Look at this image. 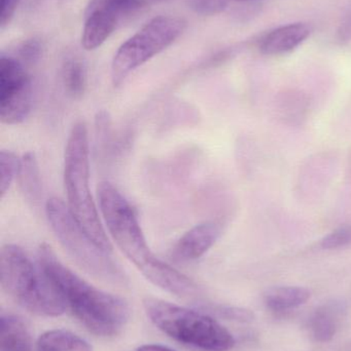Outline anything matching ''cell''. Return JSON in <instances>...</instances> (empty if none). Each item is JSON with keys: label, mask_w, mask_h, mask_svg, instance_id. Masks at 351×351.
<instances>
[{"label": "cell", "mask_w": 351, "mask_h": 351, "mask_svg": "<svg viewBox=\"0 0 351 351\" xmlns=\"http://www.w3.org/2000/svg\"><path fill=\"white\" fill-rule=\"evenodd\" d=\"M37 263L78 321L95 335L113 337L130 319L125 299L99 290L66 267L47 243L39 247Z\"/></svg>", "instance_id": "6da1fadb"}, {"label": "cell", "mask_w": 351, "mask_h": 351, "mask_svg": "<svg viewBox=\"0 0 351 351\" xmlns=\"http://www.w3.org/2000/svg\"><path fill=\"white\" fill-rule=\"evenodd\" d=\"M88 130L84 121L72 127L64 154V187L67 206L84 232L105 251L113 245L99 218L96 204L90 189Z\"/></svg>", "instance_id": "7a4b0ae2"}, {"label": "cell", "mask_w": 351, "mask_h": 351, "mask_svg": "<svg viewBox=\"0 0 351 351\" xmlns=\"http://www.w3.org/2000/svg\"><path fill=\"white\" fill-rule=\"evenodd\" d=\"M0 285L21 306L39 317H55L65 313V301L26 252L16 245L0 251Z\"/></svg>", "instance_id": "3957f363"}, {"label": "cell", "mask_w": 351, "mask_h": 351, "mask_svg": "<svg viewBox=\"0 0 351 351\" xmlns=\"http://www.w3.org/2000/svg\"><path fill=\"white\" fill-rule=\"evenodd\" d=\"M146 315L172 339L203 351H229L235 346L232 334L204 313L158 298L144 301Z\"/></svg>", "instance_id": "277c9868"}, {"label": "cell", "mask_w": 351, "mask_h": 351, "mask_svg": "<svg viewBox=\"0 0 351 351\" xmlns=\"http://www.w3.org/2000/svg\"><path fill=\"white\" fill-rule=\"evenodd\" d=\"M47 221L54 234L74 262L90 276L113 285H126L127 278L111 252L99 247L80 226L67 204L59 198L45 204Z\"/></svg>", "instance_id": "5b68a950"}, {"label": "cell", "mask_w": 351, "mask_h": 351, "mask_svg": "<svg viewBox=\"0 0 351 351\" xmlns=\"http://www.w3.org/2000/svg\"><path fill=\"white\" fill-rule=\"evenodd\" d=\"M98 200L109 234L124 255L144 276L158 262L159 258L148 247L135 210L109 182L99 184Z\"/></svg>", "instance_id": "8992f818"}, {"label": "cell", "mask_w": 351, "mask_h": 351, "mask_svg": "<svg viewBox=\"0 0 351 351\" xmlns=\"http://www.w3.org/2000/svg\"><path fill=\"white\" fill-rule=\"evenodd\" d=\"M185 28V20L175 16H159L146 23L117 49L111 64L113 86H121L134 70L170 47Z\"/></svg>", "instance_id": "52a82bcc"}, {"label": "cell", "mask_w": 351, "mask_h": 351, "mask_svg": "<svg viewBox=\"0 0 351 351\" xmlns=\"http://www.w3.org/2000/svg\"><path fill=\"white\" fill-rule=\"evenodd\" d=\"M32 80L24 63L12 57L0 59V119L5 125H20L32 111Z\"/></svg>", "instance_id": "ba28073f"}, {"label": "cell", "mask_w": 351, "mask_h": 351, "mask_svg": "<svg viewBox=\"0 0 351 351\" xmlns=\"http://www.w3.org/2000/svg\"><path fill=\"white\" fill-rule=\"evenodd\" d=\"M220 234V226L216 223L196 225L177 241L171 251V256L175 261L179 262L199 259L212 249Z\"/></svg>", "instance_id": "9c48e42d"}, {"label": "cell", "mask_w": 351, "mask_h": 351, "mask_svg": "<svg viewBox=\"0 0 351 351\" xmlns=\"http://www.w3.org/2000/svg\"><path fill=\"white\" fill-rule=\"evenodd\" d=\"M310 35V28L303 23L284 25L274 29L263 37L260 51L267 56H280L290 53L302 45Z\"/></svg>", "instance_id": "30bf717a"}, {"label": "cell", "mask_w": 351, "mask_h": 351, "mask_svg": "<svg viewBox=\"0 0 351 351\" xmlns=\"http://www.w3.org/2000/svg\"><path fill=\"white\" fill-rule=\"evenodd\" d=\"M0 351H32L30 332L16 315L0 317Z\"/></svg>", "instance_id": "8fae6325"}, {"label": "cell", "mask_w": 351, "mask_h": 351, "mask_svg": "<svg viewBox=\"0 0 351 351\" xmlns=\"http://www.w3.org/2000/svg\"><path fill=\"white\" fill-rule=\"evenodd\" d=\"M16 179L24 198L32 206H37L43 197V187L38 164L33 152H27L20 158Z\"/></svg>", "instance_id": "7c38bea8"}, {"label": "cell", "mask_w": 351, "mask_h": 351, "mask_svg": "<svg viewBox=\"0 0 351 351\" xmlns=\"http://www.w3.org/2000/svg\"><path fill=\"white\" fill-rule=\"evenodd\" d=\"M152 1V0H90L86 14H101L119 25L126 16L135 14Z\"/></svg>", "instance_id": "4fadbf2b"}, {"label": "cell", "mask_w": 351, "mask_h": 351, "mask_svg": "<svg viewBox=\"0 0 351 351\" xmlns=\"http://www.w3.org/2000/svg\"><path fill=\"white\" fill-rule=\"evenodd\" d=\"M310 296V291L303 287H276L266 292L264 301L271 311H286L302 306Z\"/></svg>", "instance_id": "5bb4252c"}, {"label": "cell", "mask_w": 351, "mask_h": 351, "mask_svg": "<svg viewBox=\"0 0 351 351\" xmlns=\"http://www.w3.org/2000/svg\"><path fill=\"white\" fill-rule=\"evenodd\" d=\"M37 351H93L92 346L76 334L66 330L45 332L37 340Z\"/></svg>", "instance_id": "9a60e30c"}, {"label": "cell", "mask_w": 351, "mask_h": 351, "mask_svg": "<svg viewBox=\"0 0 351 351\" xmlns=\"http://www.w3.org/2000/svg\"><path fill=\"white\" fill-rule=\"evenodd\" d=\"M342 307L325 305L313 313L310 319V330L313 337L319 342H329L333 339L339 325Z\"/></svg>", "instance_id": "2e32d148"}, {"label": "cell", "mask_w": 351, "mask_h": 351, "mask_svg": "<svg viewBox=\"0 0 351 351\" xmlns=\"http://www.w3.org/2000/svg\"><path fill=\"white\" fill-rule=\"evenodd\" d=\"M62 80L66 92L72 98H80L87 88V69L82 60L69 57L62 66Z\"/></svg>", "instance_id": "e0dca14e"}, {"label": "cell", "mask_w": 351, "mask_h": 351, "mask_svg": "<svg viewBox=\"0 0 351 351\" xmlns=\"http://www.w3.org/2000/svg\"><path fill=\"white\" fill-rule=\"evenodd\" d=\"M20 158L8 150L0 152V195L4 197L16 177Z\"/></svg>", "instance_id": "ac0fdd59"}, {"label": "cell", "mask_w": 351, "mask_h": 351, "mask_svg": "<svg viewBox=\"0 0 351 351\" xmlns=\"http://www.w3.org/2000/svg\"><path fill=\"white\" fill-rule=\"evenodd\" d=\"M351 243V226H343L324 237L321 241L323 249L336 250Z\"/></svg>", "instance_id": "d6986e66"}, {"label": "cell", "mask_w": 351, "mask_h": 351, "mask_svg": "<svg viewBox=\"0 0 351 351\" xmlns=\"http://www.w3.org/2000/svg\"><path fill=\"white\" fill-rule=\"evenodd\" d=\"M230 0H193L192 8L202 14H214L222 12Z\"/></svg>", "instance_id": "ffe728a7"}, {"label": "cell", "mask_w": 351, "mask_h": 351, "mask_svg": "<svg viewBox=\"0 0 351 351\" xmlns=\"http://www.w3.org/2000/svg\"><path fill=\"white\" fill-rule=\"evenodd\" d=\"M41 43L36 40L25 43L20 49V57L23 63H35L41 57Z\"/></svg>", "instance_id": "44dd1931"}, {"label": "cell", "mask_w": 351, "mask_h": 351, "mask_svg": "<svg viewBox=\"0 0 351 351\" xmlns=\"http://www.w3.org/2000/svg\"><path fill=\"white\" fill-rule=\"evenodd\" d=\"M20 0H1L0 2V26L3 28L12 20Z\"/></svg>", "instance_id": "7402d4cb"}, {"label": "cell", "mask_w": 351, "mask_h": 351, "mask_svg": "<svg viewBox=\"0 0 351 351\" xmlns=\"http://www.w3.org/2000/svg\"><path fill=\"white\" fill-rule=\"evenodd\" d=\"M222 313H224L225 317L231 319H236L240 322H251L253 321V313L245 309L239 308H225L223 309Z\"/></svg>", "instance_id": "603a6c76"}, {"label": "cell", "mask_w": 351, "mask_h": 351, "mask_svg": "<svg viewBox=\"0 0 351 351\" xmlns=\"http://www.w3.org/2000/svg\"><path fill=\"white\" fill-rule=\"evenodd\" d=\"M136 351H175L164 346L159 344H148V346H140Z\"/></svg>", "instance_id": "cb8c5ba5"}, {"label": "cell", "mask_w": 351, "mask_h": 351, "mask_svg": "<svg viewBox=\"0 0 351 351\" xmlns=\"http://www.w3.org/2000/svg\"><path fill=\"white\" fill-rule=\"evenodd\" d=\"M237 1H253V0H237Z\"/></svg>", "instance_id": "d4e9b609"}]
</instances>
